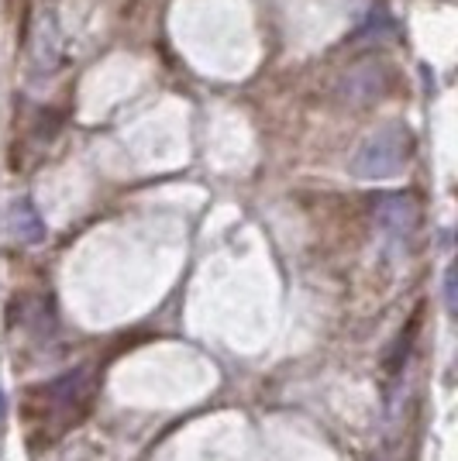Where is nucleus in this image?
<instances>
[{"label": "nucleus", "mask_w": 458, "mask_h": 461, "mask_svg": "<svg viewBox=\"0 0 458 461\" xmlns=\"http://www.w3.org/2000/svg\"><path fill=\"white\" fill-rule=\"evenodd\" d=\"M393 32H397V24L389 21V14H386L382 7H376V14L365 21L359 32H355V39L352 41H386Z\"/></svg>", "instance_id": "423d86ee"}, {"label": "nucleus", "mask_w": 458, "mask_h": 461, "mask_svg": "<svg viewBox=\"0 0 458 461\" xmlns=\"http://www.w3.org/2000/svg\"><path fill=\"white\" fill-rule=\"evenodd\" d=\"M334 90H338V100L348 107H369V104L382 100L389 90V69L382 62H372V59L359 62V66L344 69Z\"/></svg>", "instance_id": "7ed1b4c3"}, {"label": "nucleus", "mask_w": 458, "mask_h": 461, "mask_svg": "<svg viewBox=\"0 0 458 461\" xmlns=\"http://www.w3.org/2000/svg\"><path fill=\"white\" fill-rule=\"evenodd\" d=\"M444 307L455 313V269H448L444 276Z\"/></svg>", "instance_id": "6e6552de"}, {"label": "nucleus", "mask_w": 458, "mask_h": 461, "mask_svg": "<svg viewBox=\"0 0 458 461\" xmlns=\"http://www.w3.org/2000/svg\"><path fill=\"white\" fill-rule=\"evenodd\" d=\"M94 393H96V372L94 366H79L66 375H59L56 383H49L41 389L45 403L52 406L62 427H73L77 420L87 417V410L94 406Z\"/></svg>", "instance_id": "f03ea898"}, {"label": "nucleus", "mask_w": 458, "mask_h": 461, "mask_svg": "<svg viewBox=\"0 0 458 461\" xmlns=\"http://www.w3.org/2000/svg\"><path fill=\"white\" fill-rule=\"evenodd\" d=\"M410 341H414V324L397 338V345H393L389 358H386V372H400V362H407V355H410Z\"/></svg>", "instance_id": "0eeeda50"}, {"label": "nucleus", "mask_w": 458, "mask_h": 461, "mask_svg": "<svg viewBox=\"0 0 458 461\" xmlns=\"http://www.w3.org/2000/svg\"><path fill=\"white\" fill-rule=\"evenodd\" d=\"M7 230H11V238L21 241V245H39V241H45V221L39 217L35 203L28 196H21V200L11 203V211H7Z\"/></svg>", "instance_id": "39448f33"}, {"label": "nucleus", "mask_w": 458, "mask_h": 461, "mask_svg": "<svg viewBox=\"0 0 458 461\" xmlns=\"http://www.w3.org/2000/svg\"><path fill=\"white\" fill-rule=\"evenodd\" d=\"M372 221L393 238H410L417 228V203L410 193H380L372 196Z\"/></svg>", "instance_id": "20e7f679"}, {"label": "nucleus", "mask_w": 458, "mask_h": 461, "mask_svg": "<svg viewBox=\"0 0 458 461\" xmlns=\"http://www.w3.org/2000/svg\"><path fill=\"white\" fill-rule=\"evenodd\" d=\"M410 158V131L403 124H382L376 135H369L352 158V176L359 179H389Z\"/></svg>", "instance_id": "f257e3e1"}, {"label": "nucleus", "mask_w": 458, "mask_h": 461, "mask_svg": "<svg viewBox=\"0 0 458 461\" xmlns=\"http://www.w3.org/2000/svg\"><path fill=\"white\" fill-rule=\"evenodd\" d=\"M0 420H4V393H0Z\"/></svg>", "instance_id": "1a4fd4ad"}]
</instances>
